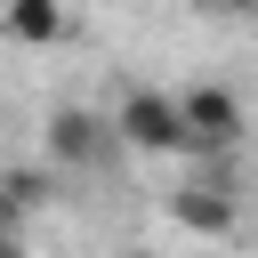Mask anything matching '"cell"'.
<instances>
[{
    "mask_svg": "<svg viewBox=\"0 0 258 258\" xmlns=\"http://www.w3.org/2000/svg\"><path fill=\"white\" fill-rule=\"evenodd\" d=\"M177 121H185V153H194V161L234 153L242 129H250V113H242V97H234L226 81H194V89H177Z\"/></svg>",
    "mask_w": 258,
    "mask_h": 258,
    "instance_id": "6da1fadb",
    "label": "cell"
},
{
    "mask_svg": "<svg viewBox=\"0 0 258 258\" xmlns=\"http://www.w3.org/2000/svg\"><path fill=\"white\" fill-rule=\"evenodd\" d=\"M113 145H129V153H185L177 89H129L113 105Z\"/></svg>",
    "mask_w": 258,
    "mask_h": 258,
    "instance_id": "7a4b0ae2",
    "label": "cell"
},
{
    "mask_svg": "<svg viewBox=\"0 0 258 258\" xmlns=\"http://www.w3.org/2000/svg\"><path fill=\"white\" fill-rule=\"evenodd\" d=\"M105 145H113V113H89V105H56L48 113V153L64 169H89Z\"/></svg>",
    "mask_w": 258,
    "mask_h": 258,
    "instance_id": "3957f363",
    "label": "cell"
},
{
    "mask_svg": "<svg viewBox=\"0 0 258 258\" xmlns=\"http://www.w3.org/2000/svg\"><path fill=\"white\" fill-rule=\"evenodd\" d=\"M169 218H177L185 234H234L242 202H234V185H218V177H194V185H177V194H169Z\"/></svg>",
    "mask_w": 258,
    "mask_h": 258,
    "instance_id": "277c9868",
    "label": "cell"
},
{
    "mask_svg": "<svg viewBox=\"0 0 258 258\" xmlns=\"http://www.w3.org/2000/svg\"><path fill=\"white\" fill-rule=\"evenodd\" d=\"M0 32H8V40H24V48H48V40H64V32H73V16H64L56 0H8V8H0Z\"/></svg>",
    "mask_w": 258,
    "mask_h": 258,
    "instance_id": "5b68a950",
    "label": "cell"
},
{
    "mask_svg": "<svg viewBox=\"0 0 258 258\" xmlns=\"http://www.w3.org/2000/svg\"><path fill=\"white\" fill-rule=\"evenodd\" d=\"M0 258H24V234H0Z\"/></svg>",
    "mask_w": 258,
    "mask_h": 258,
    "instance_id": "8992f818",
    "label": "cell"
}]
</instances>
